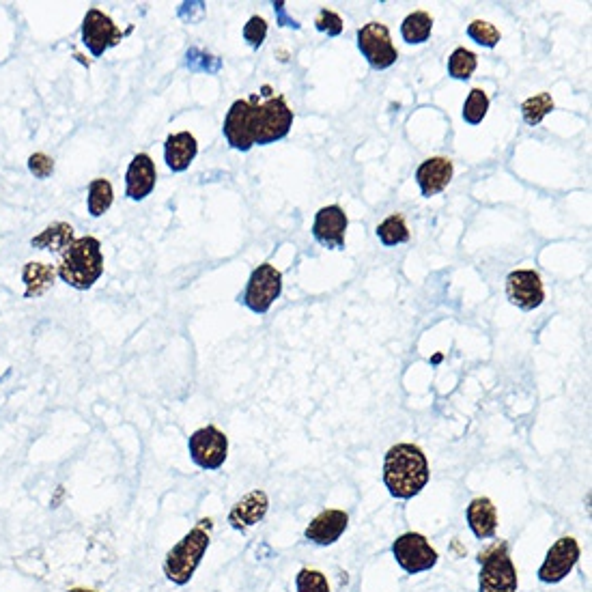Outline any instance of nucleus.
Masks as SVG:
<instances>
[{"mask_svg": "<svg viewBox=\"0 0 592 592\" xmlns=\"http://www.w3.org/2000/svg\"><path fill=\"white\" fill-rule=\"evenodd\" d=\"M429 461L416 444L392 446L384 459V485L392 498L412 500L429 483Z\"/></svg>", "mask_w": 592, "mask_h": 592, "instance_id": "f257e3e1", "label": "nucleus"}, {"mask_svg": "<svg viewBox=\"0 0 592 592\" xmlns=\"http://www.w3.org/2000/svg\"><path fill=\"white\" fill-rule=\"evenodd\" d=\"M104 274V252L97 237H76L56 265V276L76 291H89Z\"/></svg>", "mask_w": 592, "mask_h": 592, "instance_id": "f03ea898", "label": "nucleus"}, {"mask_svg": "<svg viewBox=\"0 0 592 592\" xmlns=\"http://www.w3.org/2000/svg\"><path fill=\"white\" fill-rule=\"evenodd\" d=\"M211 528H214V519L203 517L186 537H183L171 552L164 558V575L168 582L175 586H186L194 577L196 569L203 562L209 543H211Z\"/></svg>", "mask_w": 592, "mask_h": 592, "instance_id": "7ed1b4c3", "label": "nucleus"}, {"mask_svg": "<svg viewBox=\"0 0 592 592\" xmlns=\"http://www.w3.org/2000/svg\"><path fill=\"white\" fill-rule=\"evenodd\" d=\"M252 123H255V147L274 145L289 136L293 128V110L283 95H270L259 102V95H252Z\"/></svg>", "mask_w": 592, "mask_h": 592, "instance_id": "20e7f679", "label": "nucleus"}, {"mask_svg": "<svg viewBox=\"0 0 592 592\" xmlns=\"http://www.w3.org/2000/svg\"><path fill=\"white\" fill-rule=\"evenodd\" d=\"M481 573H478V590L481 592H517L519 577L509 556L506 543H496L478 554Z\"/></svg>", "mask_w": 592, "mask_h": 592, "instance_id": "39448f33", "label": "nucleus"}, {"mask_svg": "<svg viewBox=\"0 0 592 592\" xmlns=\"http://www.w3.org/2000/svg\"><path fill=\"white\" fill-rule=\"evenodd\" d=\"M280 293H283V274L272 263H263L252 270L246 289L237 302L244 304L252 313L265 315L280 298Z\"/></svg>", "mask_w": 592, "mask_h": 592, "instance_id": "423d86ee", "label": "nucleus"}, {"mask_svg": "<svg viewBox=\"0 0 592 592\" xmlns=\"http://www.w3.org/2000/svg\"><path fill=\"white\" fill-rule=\"evenodd\" d=\"M188 453L196 468L216 472L229 457V438L214 425L201 427L190 435Z\"/></svg>", "mask_w": 592, "mask_h": 592, "instance_id": "0eeeda50", "label": "nucleus"}, {"mask_svg": "<svg viewBox=\"0 0 592 592\" xmlns=\"http://www.w3.org/2000/svg\"><path fill=\"white\" fill-rule=\"evenodd\" d=\"M356 41L366 63L377 69V72H384V69L399 61V50L392 44L388 26L382 22H369L358 28Z\"/></svg>", "mask_w": 592, "mask_h": 592, "instance_id": "6e6552de", "label": "nucleus"}, {"mask_svg": "<svg viewBox=\"0 0 592 592\" xmlns=\"http://www.w3.org/2000/svg\"><path fill=\"white\" fill-rule=\"evenodd\" d=\"M80 35H82V46L87 48L95 59H102L110 48L119 46L125 37V33L115 24V20L97 7L87 11V16L82 20Z\"/></svg>", "mask_w": 592, "mask_h": 592, "instance_id": "1a4fd4ad", "label": "nucleus"}, {"mask_svg": "<svg viewBox=\"0 0 592 592\" xmlns=\"http://www.w3.org/2000/svg\"><path fill=\"white\" fill-rule=\"evenodd\" d=\"M392 556L397 560V565L410 575H418L431 571L438 565V552L431 547L427 537H422L418 532H405L392 543Z\"/></svg>", "mask_w": 592, "mask_h": 592, "instance_id": "9d476101", "label": "nucleus"}, {"mask_svg": "<svg viewBox=\"0 0 592 592\" xmlns=\"http://www.w3.org/2000/svg\"><path fill=\"white\" fill-rule=\"evenodd\" d=\"M577 562H580V545L573 537H562L549 547L537 575L543 584H560L571 575Z\"/></svg>", "mask_w": 592, "mask_h": 592, "instance_id": "9b49d317", "label": "nucleus"}, {"mask_svg": "<svg viewBox=\"0 0 592 592\" xmlns=\"http://www.w3.org/2000/svg\"><path fill=\"white\" fill-rule=\"evenodd\" d=\"M222 134L227 145L235 151L248 153L255 147V125H252V102L248 100H235L224 117Z\"/></svg>", "mask_w": 592, "mask_h": 592, "instance_id": "f8f14e48", "label": "nucleus"}, {"mask_svg": "<svg viewBox=\"0 0 592 592\" xmlns=\"http://www.w3.org/2000/svg\"><path fill=\"white\" fill-rule=\"evenodd\" d=\"M506 298L519 310H537L545 302L541 274L534 270H515L506 276Z\"/></svg>", "mask_w": 592, "mask_h": 592, "instance_id": "ddd939ff", "label": "nucleus"}, {"mask_svg": "<svg viewBox=\"0 0 592 592\" xmlns=\"http://www.w3.org/2000/svg\"><path fill=\"white\" fill-rule=\"evenodd\" d=\"M349 227V218L341 205L321 207L315 214L313 237L315 242L328 250H345V235Z\"/></svg>", "mask_w": 592, "mask_h": 592, "instance_id": "4468645a", "label": "nucleus"}, {"mask_svg": "<svg viewBox=\"0 0 592 592\" xmlns=\"http://www.w3.org/2000/svg\"><path fill=\"white\" fill-rule=\"evenodd\" d=\"M155 183H158V171H155L151 155L136 153L128 166V173H125V196L136 203L145 201L155 190Z\"/></svg>", "mask_w": 592, "mask_h": 592, "instance_id": "2eb2a0df", "label": "nucleus"}, {"mask_svg": "<svg viewBox=\"0 0 592 592\" xmlns=\"http://www.w3.org/2000/svg\"><path fill=\"white\" fill-rule=\"evenodd\" d=\"M267 509H270V498L263 489H252L242 500L233 504L229 511V526L237 532H246L255 528L257 524L265 519Z\"/></svg>", "mask_w": 592, "mask_h": 592, "instance_id": "dca6fc26", "label": "nucleus"}, {"mask_svg": "<svg viewBox=\"0 0 592 592\" xmlns=\"http://www.w3.org/2000/svg\"><path fill=\"white\" fill-rule=\"evenodd\" d=\"M347 526H349V515L345 511L326 509V511H321L317 517L310 519V524L304 530V537L310 543L328 547L343 537Z\"/></svg>", "mask_w": 592, "mask_h": 592, "instance_id": "f3484780", "label": "nucleus"}, {"mask_svg": "<svg viewBox=\"0 0 592 592\" xmlns=\"http://www.w3.org/2000/svg\"><path fill=\"white\" fill-rule=\"evenodd\" d=\"M455 175V166L448 158H429L418 166L416 171V183L425 199H431V196H438L448 188V183L453 181Z\"/></svg>", "mask_w": 592, "mask_h": 592, "instance_id": "a211bd4d", "label": "nucleus"}, {"mask_svg": "<svg viewBox=\"0 0 592 592\" xmlns=\"http://www.w3.org/2000/svg\"><path fill=\"white\" fill-rule=\"evenodd\" d=\"M199 155V140L190 132H177L164 140V162L173 173L188 171Z\"/></svg>", "mask_w": 592, "mask_h": 592, "instance_id": "6ab92c4d", "label": "nucleus"}, {"mask_svg": "<svg viewBox=\"0 0 592 592\" xmlns=\"http://www.w3.org/2000/svg\"><path fill=\"white\" fill-rule=\"evenodd\" d=\"M465 519L476 539H493L498 530V511L489 498H474L468 509H465Z\"/></svg>", "mask_w": 592, "mask_h": 592, "instance_id": "aec40b11", "label": "nucleus"}, {"mask_svg": "<svg viewBox=\"0 0 592 592\" xmlns=\"http://www.w3.org/2000/svg\"><path fill=\"white\" fill-rule=\"evenodd\" d=\"M56 265L39 263V261H28L22 267V280L26 285L24 300H39L54 287L56 283Z\"/></svg>", "mask_w": 592, "mask_h": 592, "instance_id": "412c9836", "label": "nucleus"}, {"mask_svg": "<svg viewBox=\"0 0 592 592\" xmlns=\"http://www.w3.org/2000/svg\"><path fill=\"white\" fill-rule=\"evenodd\" d=\"M74 227L69 222H52L39 235L31 239V246L37 250H48L54 255H63V252L74 244Z\"/></svg>", "mask_w": 592, "mask_h": 592, "instance_id": "4be33fe9", "label": "nucleus"}, {"mask_svg": "<svg viewBox=\"0 0 592 592\" xmlns=\"http://www.w3.org/2000/svg\"><path fill=\"white\" fill-rule=\"evenodd\" d=\"M433 33V18L427 11H414L401 24V37L405 44L420 46L427 44Z\"/></svg>", "mask_w": 592, "mask_h": 592, "instance_id": "5701e85b", "label": "nucleus"}, {"mask_svg": "<svg viewBox=\"0 0 592 592\" xmlns=\"http://www.w3.org/2000/svg\"><path fill=\"white\" fill-rule=\"evenodd\" d=\"M115 201V190L106 177L91 179L87 190V211L91 218H102Z\"/></svg>", "mask_w": 592, "mask_h": 592, "instance_id": "b1692460", "label": "nucleus"}, {"mask_svg": "<svg viewBox=\"0 0 592 592\" xmlns=\"http://www.w3.org/2000/svg\"><path fill=\"white\" fill-rule=\"evenodd\" d=\"M554 108H556L554 97L545 91L528 97V100H524L519 106L521 119H524V123L530 125V128H537V125H541V121L549 115V112H554Z\"/></svg>", "mask_w": 592, "mask_h": 592, "instance_id": "393cba45", "label": "nucleus"}, {"mask_svg": "<svg viewBox=\"0 0 592 592\" xmlns=\"http://www.w3.org/2000/svg\"><path fill=\"white\" fill-rule=\"evenodd\" d=\"M375 233L386 248L410 242V229H407V222L401 214H392L384 222H379Z\"/></svg>", "mask_w": 592, "mask_h": 592, "instance_id": "a878e982", "label": "nucleus"}, {"mask_svg": "<svg viewBox=\"0 0 592 592\" xmlns=\"http://www.w3.org/2000/svg\"><path fill=\"white\" fill-rule=\"evenodd\" d=\"M478 67V56L468 48H457L448 56V76L455 80H470Z\"/></svg>", "mask_w": 592, "mask_h": 592, "instance_id": "bb28decb", "label": "nucleus"}, {"mask_svg": "<svg viewBox=\"0 0 592 592\" xmlns=\"http://www.w3.org/2000/svg\"><path fill=\"white\" fill-rule=\"evenodd\" d=\"M489 112V95L483 89H472L463 104V121L468 125H481Z\"/></svg>", "mask_w": 592, "mask_h": 592, "instance_id": "cd10ccee", "label": "nucleus"}, {"mask_svg": "<svg viewBox=\"0 0 592 592\" xmlns=\"http://www.w3.org/2000/svg\"><path fill=\"white\" fill-rule=\"evenodd\" d=\"M468 37H470L472 41H476L478 46H483V48H489V50H493V48H496V46L500 44L502 33H500L498 28L493 26L491 22H485V20H474V22L468 26Z\"/></svg>", "mask_w": 592, "mask_h": 592, "instance_id": "c85d7f7f", "label": "nucleus"}, {"mask_svg": "<svg viewBox=\"0 0 592 592\" xmlns=\"http://www.w3.org/2000/svg\"><path fill=\"white\" fill-rule=\"evenodd\" d=\"M295 592H330L328 577L315 569H302L295 575Z\"/></svg>", "mask_w": 592, "mask_h": 592, "instance_id": "c756f323", "label": "nucleus"}, {"mask_svg": "<svg viewBox=\"0 0 592 592\" xmlns=\"http://www.w3.org/2000/svg\"><path fill=\"white\" fill-rule=\"evenodd\" d=\"M265 37H267V22L261 16H252L246 24H244V41L252 48V50H259L265 44Z\"/></svg>", "mask_w": 592, "mask_h": 592, "instance_id": "7c9ffc66", "label": "nucleus"}, {"mask_svg": "<svg viewBox=\"0 0 592 592\" xmlns=\"http://www.w3.org/2000/svg\"><path fill=\"white\" fill-rule=\"evenodd\" d=\"M315 28L319 33H326L328 37H338L343 33V18L336 11L321 9L315 20Z\"/></svg>", "mask_w": 592, "mask_h": 592, "instance_id": "2f4dec72", "label": "nucleus"}, {"mask_svg": "<svg viewBox=\"0 0 592 592\" xmlns=\"http://www.w3.org/2000/svg\"><path fill=\"white\" fill-rule=\"evenodd\" d=\"M54 168H56V164H54V158H50L48 153H33L31 158H28V171H31V175L35 177V179H50L52 175H54Z\"/></svg>", "mask_w": 592, "mask_h": 592, "instance_id": "473e14b6", "label": "nucleus"}, {"mask_svg": "<svg viewBox=\"0 0 592 592\" xmlns=\"http://www.w3.org/2000/svg\"><path fill=\"white\" fill-rule=\"evenodd\" d=\"M67 592H97V590H91V588H72V590H67Z\"/></svg>", "mask_w": 592, "mask_h": 592, "instance_id": "72a5a7b5", "label": "nucleus"}]
</instances>
